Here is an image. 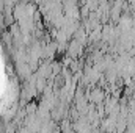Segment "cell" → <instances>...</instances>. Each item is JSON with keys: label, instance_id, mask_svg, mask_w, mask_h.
<instances>
[{"label": "cell", "instance_id": "obj_1", "mask_svg": "<svg viewBox=\"0 0 135 133\" xmlns=\"http://www.w3.org/2000/svg\"><path fill=\"white\" fill-rule=\"evenodd\" d=\"M16 83L11 70L6 64V57L3 55L0 45V114H8L13 111L16 103Z\"/></svg>", "mask_w": 135, "mask_h": 133}]
</instances>
